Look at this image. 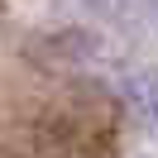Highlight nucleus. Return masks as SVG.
I'll return each instance as SVG.
<instances>
[{
    "label": "nucleus",
    "mask_w": 158,
    "mask_h": 158,
    "mask_svg": "<svg viewBox=\"0 0 158 158\" xmlns=\"http://www.w3.org/2000/svg\"><path fill=\"white\" fill-rule=\"evenodd\" d=\"M153 10H158V0H153Z\"/></svg>",
    "instance_id": "nucleus-3"
},
{
    "label": "nucleus",
    "mask_w": 158,
    "mask_h": 158,
    "mask_svg": "<svg viewBox=\"0 0 158 158\" xmlns=\"http://www.w3.org/2000/svg\"><path fill=\"white\" fill-rule=\"evenodd\" d=\"M120 91H125V106L134 110V120H139L144 129L158 134V67L129 72V77L120 81Z\"/></svg>",
    "instance_id": "nucleus-1"
},
{
    "label": "nucleus",
    "mask_w": 158,
    "mask_h": 158,
    "mask_svg": "<svg viewBox=\"0 0 158 158\" xmlns=\"http://www.w3.org/2000/svg\"><path fill=\"white\" fill-rule=\"evenodd\" d=\"M77 5L106 24H139V15H144V0H77Z\"/></svg>",
    "instance_id": "nucleus-2"
}]
</instances>
